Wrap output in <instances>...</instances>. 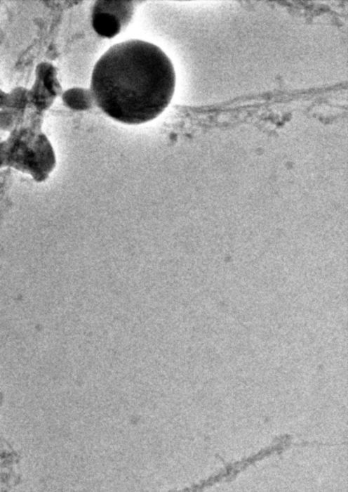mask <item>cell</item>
<instances>
[{"label": "cell", "instance_id": "obj_1", "mask_svg": "<svg viewBox=\"0 0 348 492\" xmlns=\"http://www.w3.org/2000/svg\"><path fill=\"white\" fill-rule=\"evenodd\" d=\"M175 88L171 60L145 41L114 44L98 60L91 75L96 105L124 124H143L158 117L168 107Z\"/></svg>", "mask_w": 348, "mask_h": 492}, {"label": "cell", "instance_id": "obj_2", "mask_svg": "<svg viewBox=\"0 0 348 492\" xmlns=\"http://www.w3.org/2000/svg\"><path fill=\"white\" fill-rule=\"evenodd\" d=\"M91 22H93L94 31L99 36L108 39L114 38L124 27L119 18L109 13L98 11V10L93 9Z\"/></svg>", "mask_w": 348, "mask_h": 492}, {"label": "cell", "instance_id": "obj_3", "mask_svg": "<svg viewBox=\"0 0 348 492\" xmlns=\"http://www.w3.org/2000/svg\"><path fill=\"white\" fill-rule=\"evenodd\" d=\"M62 102L69 109L75 111H86L93 108L94 99L90 90L73 88L62 93Z\"/></svg>", "mask_w": 348, "mask_h": 492}, {"label": "cell", "instance_id": "obj_4", "mask_svg": "<svg viewBox=\"0 0 348 492\" xmlns=\"http://www.w3.org/2000/svg\"><path fill=\"white\" fill-rule=\"evenodd\" d=\"M93 9L115 15L121 20L122 25L125 27L132 20L133 4V2L121 1H96L93 4Z\"/></svg>", "mask_w": 348, "mask_h": 492}, {"label": "cell", "instance_id": "obj_5", "mask_svg": "<svg viewBox=\"0 0 348 492\" xmlns=\"http://www.w3.org/2000/svg\"><path fill=\"white\" fill-rule=\"evenodd\" d=\"M36 81H39L53 98L62 93L61 86L57 80L56 70L51 64L43 63L39 65L36 69Z\"/></svg>", "mask_w": 348, "mask_h": 492}]
</instances>
